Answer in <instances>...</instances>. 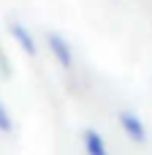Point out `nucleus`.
I'll return each mask as SVG.
<instances>
[{"label":"nucleus","mask_w":152,"mask_h":155,"mask_svg":"<svg viewBox=\"0 0 152 155\" xmlns=\"http://www.w3.org/2000/svg\"><path fill=\"white\" fill-rule=\"evenodd\" d=\"M8 33H11V38H14V44H19V49H22L27 57H35V52H38L35 38H33V33H30L22 22H11V25H8Z\"/></svg>","instance_id":"obj_3"},{"label":"nucleus","mask_w":152,"mask_h":155,"mask_svg":"<svg viewBox=\"0 0 152 155\" xmlns=\"http://www.w3.org/2000/svg\"><path fill=\"white\" fill-rule=\"evenodd\" d=\"M120 125H122V131L136 142V144H141V142H147V128H144V120L136 114V112H120Z\"/></svg>","instance_id":"obj_2"},{"label":"nucleus","mask_w":152,"mask_h":155,"mask_svg":"<svg viewBox=\"0 0 152 155\" xmlns=\"http://www.w3.org/2000/svg\"><path fill=\"white\" fill-rule=\"evenodd\" d=\"M46 44H49V52L54 54L57 65L65 68V71H71V68H73V49H71V44H68L60 33H49V35H46Z\"/></svg>","instance_id":"obj_1"},{"label":"nucleus","mask_w":152,"mask_h":155,"mask_svg":"<svg viewBox=\"0 0 152 155\" xmlns=\"http://www.w3.org/2000/svg\"><path fill=\"white\" fill-rule=\"evenodd\" d=\"M0 131L3 134H11L14 131V120H11V114H8V106L0 101Z\"/></svg>","instance_id":"obj_5"},{"label":"nucleus","mask_w":152,"mask_h":155,"mask_svg":"<svg viewBox=\"0 0 152 155\" xmlns=\"http://www.w3.org/2000/svg\"><path fill=\"white\" fill-rule=\"evenodd\" d=\"M84 153L87 155H109V147H106L103 136L98 131H92V128L84 131Z\"/></svg>","instance_id":"obj_4"}]
</instances>
